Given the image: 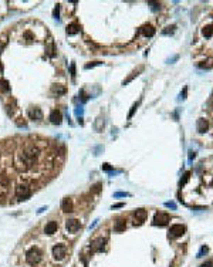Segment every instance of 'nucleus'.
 <instances>
[{
    "instance_id": "18",
    "label": "nucleus",
    "mask_w": 213,
    "mask_h": 267,
    "mask_svg": "<svg viewBox=\"0 0 213 267\" xmlns=\"http://www.w3.org/2000/svg\"><path fill=\"white\" fill-rule=\"evenodd\" d=\"M51 90H53V93H57V94H66V88L63 85H58V84L53 85Z\"/></svg>"
},
{
    "instance_id": "33",
    "label": "nucleus",
    "mask_w": 213,
    "mask_h": 267,
    "mask_svg": "<svg viewBox=\"0 0 213 267\" xmlns=\"http://www.w3.org/2000/svg\"><path fill=\"white\" fill-rule=\"evenodd\" d=\"M200 267H213V262H206V263H203Z\"/></svg>"
},
{
    "instance_id": "1",
    "label": "nucleus",
    "mask_w": 213,
    "mask_h": 267,
    "mask_svg": "<svg viewBox=\"0 0 213 267\" xmlns=\"http://www.w3.org/2000/svg\"><path fill=\"white\" fill-rule=\"evenodd\" d=\"M14 195L19 200H26L31 196V189L27 183H20L14 188Z\"/></svg>"
},
{
    "instance_id": "7",
    "label": "nucleus",
    "mask_w": 213,
    "mask_h": 267,
    "mask_svg": "<svg viewBox=\"0 0 213 267\" xmlns=\"http://www.w3.org/2000/svg\"><path fill=\"white\" fill-rule=\"evenodd\" d=\"M61 120H63L61 112H60L58 110H53L51 114H50V121L53 122V124H55V125H60V124H61Z\"/></svg>"
},
{
    "instance_id": "21",
    "label": "nucleus",
    "mask_w": 213,
    "mask_h": 267,
    "mask_svg": "<svg viewBox=\"0 0 213 267\" xmlns=\"http://www.w3.org/2000/svg\"><path fill=\"white\" fill-rule=\"evenodd\" d=\"M175 28H176V26H169V27H166L165 30H162V34H165V36L173 34L175 33Z\"/></svg>"
},
{
    "instance_id": "6",
    "label": "nucleus",
    "mask_w": 213,
    "mask_h": 267,
    "mask_svg": "<svg viewBox=\"0 0 213 267\" xmlns=\"http://www.w3.org/2000/svg\"><path fill=\"white\" fill-rule=\"evenodd\" d=\"M170 233H172V236L179 237V236H182L185 233V226L183 224H173L170 227Z\"/></svg>"
},
{
    "instance_id": "20",
    "label": "nucleus",
    "mask_w": 213,
    "mask_h": 267,
    "mask_svg": "<svg viewBox=\"0 0 213 267\" xmlns=\"http://www.w3.org/2000/svg\"><path fill=\"white\" fill-rule=\"evenodd\" d=\"M208 251H209V249H208V246H202V247H200V250L197 251V254H196V257H197V259H200V257H203V256H205V254H206Z\"/></svg>"
},
{
    "instance_id": "37",
    "label": "nucleus",
    "mask_w": 213,
    "mask_h": 267,
    "mask_svg": "<svg viewBox=\"0 0 213 267\" xmlns=\"http://www.w3.org/2000/svg\"><path fill=\"white\" fill-rule=\"evenodd\" d=\"M97 223H98V220H94V222H93V224H90V229H94L95 226H97Z\"/></svg>"
},
{
    "instance_id": "42",
    "label": "nucleus",
    "mask_w": 213,
    "mask_h": 267,
    "mask_svg": "<svg viewBox=\"0 0 213 267\" xmlns=\"http://www.w3.org/2000/svg\"><path fill=\"white\" fill-rule=\"evenodd\" d=\"M0 71H1V66H0Z\"/></svg>"
},
{
    "instance_id": "34",
    "label": "nucleus",
    "mask_w": 213,
    "mask_h": 267,
    "mask_svg": "<svg viewBox=\"0 0 213 267\" xmlns=\"http://www.w3.org/2000/svg\"><path fill=\"white\" fill-rule=\"evenodd\" d=\"M93 188H94V189H93L94 192H97V191H99V189H101V183H95V185L93 186Z\"/></svg>"
},
{
    "instance_id": "27",
    "label": "nucleus",
    "mask_w": 213,
    "mask_h": 267,
    "mask_svg": "<svg viewBox=\"0 0 213 267\" xmlns=\"http://www.w3.org/2000/svg\"><path fill=\"white\" fill-rule=\"evenodd\" d=\"M186 93H188V87H185V88H183V93H181L179 99H185V98H186Z\"/></svg>"
},
{
    "instance_id": "23",
    "label": "nucleus",
    "mask_w": 213,
    "mask_h": 267,
    "mask_svg": "<svg viewBox=\"0 0 213 267\" xmlns=\"http://www.w3.org/2000/svg\"><path fill=\"white\" fill-rule=\"evenodd\" d=\"M189 176H190V172H186V173L183 175V179H181V182H179V186H181V188L186 183V180L189 179Z\"/></svg>"
},
{
    "instance_id": "14",
    "label": "nucleus",
    "mask_w": 213,
    "mask_h": 267,
    "mask_svg": "<svg viewBox=\"0 0 213 267\" xmlns=\"http://www.w3.org/2000/svg\"><path fill=\"white\" fill-rule=\"evenodd\" d=\"M78 31H80V27H78L77 23H71V24L67 26V34H68V36H74V34H77Z\"/></svg>"
},
{
    "instance_id": "13",
    "label": "nucleus",
    "mask_w": 213,
    "mask_h": 267,
    "mask_svg": "<svg viewBox=\"0 0 213 267\" xmlns=\"http://www.w3.org/2000/svg\"><path fill=\"white\" fill-rule=\"evenodd\" d=\"M105 243H107L105 239H98L97 242L93 243V247H94V250H97V251H102L105 249Z\"/></svg>"
},
{
    "instance_id": "38",
    "label": "nucleus",
    "mask_w": 213,
    "mask_h": 267,
    "mask_svg": "<svg viewBox=\"0 0 213 267\" xmlns=\"http://www.w3.org/2000/svg\"><path fill=\"white\" fill-rule=\"evenodd\" d=\"M71 74L75 75V67H74V64H71Z\"/></svg>"
},
{
    "instance_id": "10",
    "label": "nucleus",
    "mask_w": 213,
    "mask_h": 267,
    "mask_svg": "<svg viewBox=\"0 0 213 267\" xmlns=\"http://www.w3.org/2000/svg\"><path fill=\"white\" fill-rule=\"evenodd\" d=\"M141 33L145 36V37H152V36L155 34V28H153L151 24H145L141 28Z\"/></svg>"
},
{
    "instance_id": "16",
    "label": "nucleus",
    "mask_w": 213,
    "mask_h": 267,
    "mask_svg": "<svg viewBox=\"0 0 213 267\" xmlns=\"http://www.w3.org/2000/svg\"><path fill=\"white\" fill-rule=\"evenodd\" d=\"M202 33H203V36H205V37H208V39H209V37H212V36H213V24L203 27Z\"/></svg>"
},
{
    "instance_id": "15",
    "label": "nucleus",
    "mask_w": 213,
    "mask_h": 267,
    "mask_svg": "<svg viewBox=\"0 0 213 267\" xmlns=\"http://www.w3.org/2000/svg\"><path fill=\"white\" fill-rule=\"evenodd\" d=\"M135 216L138 219V224H141L142 222L146 219V212H145L143 209H138V210L135 212Z\"/></svg>"
},
{
    "instance_id": "41",
    "label": "nucleus",
    "mask_w": 213,
    "mask_h": 267,
    "mask_svg": "<svg viewBox=\"0 0 213 267\" xmlns=\"http://www.w3.org/2000/svg\"><path fill=\"white\" fill-rule=\"evenodd\" d=\"M1 47H3V46H1V44H0V50H1Z\"/></svg>"
},
{
    "instance_id": "11",
    "label": "nucleus",
    "mask_w": 213,
    "mask_h": 267,
    "mask_svg": "<svg viewBox=\"0 0 213 267\" xmlns=\"http://www.w3.org/2000/svg\"><path fill=\"white\" fill-rule=\"evenodd\" d=\"M208 128H209L208 121H205V120H197V124H196V129H197V132L203 134V132L208 131Z\"/></svg>"
},
{
    "instance_id": "3",
    "label": "nucleus",
    "mask_w": 213,
    "mask_h": 267,
    "mask_svg": "<svg viewBox=\"0 0 213 267\" xmlns=\"http://www.w3.org/2000/svg\"><path fill=\"white\" fill-rule=\"evenodd\" d=\"M66 251H67V249L63 244H57L53 247V256L55 260H63L66 257Z\"/></svg>"
},
{
    "instance_id": "9",
    "label": "nucleus",
    "mask_w": 213,
    "mask_h": 267,
    "mask_svg": "<svg viewBox=\"0 0 213 267\" xmlns=\"http://www.w3.org/2000/svg\"><path fill=\"white\" fill-rule=\"evenodd\" d=\"M28 117L31 120H41L43 118V112L40 108H34V110H28Z\"/></svg>"
},
{
    "instance_id": "35",
    "label": "nucleus",
    "mask_w": 213,
    "mask_h": 267,
    "mask_svg": "<svg viewBox=\"0 0 213 267\" xmlns=\"http://www.w3.org/2000/svg\"><path fill=\"white\" fill-rule=\"evenodd\" d=\"M195 156H196V153H195V152H189V161H193V159H195Z\"/></svg>"
},
{
    "instance_id": "30",
    "label": "nucleus",
    "mask_w": 213,
    "mask_h": 267,
    "mask_svg": "<svg viewBox=\"0 0 213 267\" xmlns=\"http://www.w3.org/2000/svg\"><path fill=\"white\" fill-rule=\"evenodd\" d=\"M58 13H60V6L57 4L55 9H54V11H53V16H54V17H58Z\"/></svg>"
},
{
    "instance_id": "8",
    "label": "nucleus",
    "mask_w": 213,
    "mask_h": 267,
    "mask_svg": "<svg viewBox=\"0 0 213 267\" xmlns=\"http://www.w3.org/2000/svg\"><path fill=\"white\" fill-rule=\"evenodd\" d=\"M61 209H63V212H66V213L72 212V200H71L70 197H66V199L63 200V203H61Z\"/></svg>"
},
{
    "instance_id": "12",
    "label": "nucleus",
    "mask_w": 213,
    "mask_h": 267,
    "mask_svg": "<svg viewBox=\"0 0 213 267\" xmlns=\"http://www.w3.org/2000/svg\"><path fill=\"white\" fill-rule=\"evenodd\" d=\"M57 229H58V223L57 222H48L47 224H46V233L47 235H53V233H55L57 232Z\"/></svg>"
},
{
    "instance_id": "32",
    "label": "nucleus",
    "mask_w": 213,
    "mask_h": 267,
    "mask_svg": "<svg viewBox=\"0 0 213 267\" xmlns=\"http://www.w3.org/2000/svg\"><path fill=\"white\" fill-rule=\"evenodd\" d=\"M176 60H179V55H173L172 58H169V60H166V63H173V61H176Z\"/></svg>"
},
{
    "instance_id": "24",
    "label": "nucleus",
    "mask_w": 213,
    "mask_h": 267,
    "mask_svg": "<svg viewBox=\"0 0 213 267\" xmlns=\"http://www.w3.org/2000/svg\"><path fill=\"white\" fill-rule=\"evenodd\" d=\"M165 206L168 208V209H172V210H175V209H176V203H175V202H166Z\"/></svg>"
},
{
    "instance_id": "36",
    "label": "nucleus",
    "mask_w": 213,
    "mask_h": 267,
    "mask_svg": "<svg viewBox=\"0 0 213 267\" xmlns=\"http://www.w3.org/2000/svg\"><path fill=\"white\" fill-rule=\"evenodd\" d=\"M122 206H124V203H117V205L112 206V209H118V208H122Z\"/></svg>"
},
{
    "instance_id": "19",
    "label": "nucleus",
    "mask_w": 213,
    "mask_h": 267,
    "mask_svg": "<svg viewBox=\"0 0 213 267\" xmlns=\"http://www.w3.org/2000/svg\"><path fill=\"white\" fill-rule=\"evenodd\" d=\"M10 90V87H9V81H6V80H1L0 81V91H3V93H7Z\"/></svg>"
},
{
    "instance_id": "4",
    "label": "nucleus",
    "mask_w": 213,
    "mask_h": 267,
    "mask_svg": "<svg viewBox=\"0 0 213 267\" xmlns=\"http://www.w3.org/2000/svg\"><path fill=\"white\" fill-rule=\"evenodd\" d=\"M169 220H170V216L168 213H156L153 218V224L155 226H165V224H168Z\"/></svg>"
},
{
    "instance_id": "17",
    "label": "nucleus",
    "mask_w": 213,
    "mask_h": 267,
    "mask_svg": "<svg viewBox=\"0 0 213 267\" xmlns=\"http://www.w3.org/2000/svg\"><path fill=\"white\" fill-rule=\"evenodd\" d=\"M114 230L115 232H124L125 230V222L124 220H118L115 223V226H114Z\"/></svg>"
},
{
    "instance_id": "5",
    "label": "nucleus",
    "mask_w": 213,
    "mask_h": 267,
    "mask_svg": "<svg viewBox=\"0 0 213 267\" xmlns=\"http://www.w3.org/2000/svg\"><path fill=\"white\" fill-rule=\"evenodd\" d=\"M66 227H67V230H68L70 233H75V232L80 229V222L75 220V219H70V220H67Z\"/></svg>"
},
{
    "instance_id": "25",
    "label": "nucleus",
    "mask_w": 213,
    "mask_h": 267,
    "mask_svg": "<svg viewBox=\"0 0 213 267\" xmlns=\"http://www.w3.org/2000/svg\"><path fill=\"white\" fill-rule=\"evenodd\" d=\"M125 196H129V193H126V192H117V193H114V197H125Z\"/></svg>"
},
{
    "instance_id": "39",
    "label": "nucleus",
    "mask_w": 213,
    "mask_h": 267,
    "mask_svg": "<svg viewBox=\"0 0 213 267\" xmlns=\"http://www.w3.org/2000/svg\"><path fill=\"white\" fill-rule=\"evenodd\" d=\"M26 37H27L28 40H31V39H33V36H31V33H28V31L26 33Z\"/></svg>"
},
{
    "instance_id": "40",
    "label": "nucleus",
    "mask_w": 213,
    "mask_h": 267,
    "mask_svg": "<svg viewBox=\"0 0 213 267\" xmlns=\"http://www.w3.org/2000/svg\"><path fill=\"white\" fill-rule=\"evenodd\" d=\"M44 210H47V208H40V209L37 210V213H43Z\"/></svg>"
},
{
    "instance_id": "26",
    "label": "nucleus",
    "mask_w": 213,
    "mask_h": 267,
    "mask_svg": "<svg viewBox=\"0 0 213 267\" xmlns=\"http://www.w3.org/2000/svg\"><path fill=\"white\" fill-rule=\"evenodd\" d=\"M53 51H54V47H53V44L50 43V46H48V49H47V54L50 55V57H53V55H54V53H53Z\"/></svg>"
},
{
    "instance_id": "22",
    "label": "nucleus",
    "mask_w": 213,
    "mask_h": 267,
    "mask_svg": "<svg viewBox=\"0 0 213 267\" xmlns=\"http://www.w3.org/2000/svg\"><path fill=\"white\" fill-rule=\"evenodd\" d=\"M139 102H141V101H138L137 104H134V105H132V108H131V111H129V114H128V120H131V118L134 117V114H135V111H137V108H138Z\"/></svg>"
},
{
    "instance_id": "2",
    "label": "nucleus",
    "mask_w": 213,
    "mask_h": 267,
    "mask_svg": "<svg viewBox=\"0 0 213 267\" xmlns=\"http://www.w3.org/2000/svg\"><path fill=\"white\" fill-rule=\"evenodd\" d=\"M41 259V253L37 247H31L27 253H26V260L28 264H37Z\"/></svg>"
},
{
    "instance_id": "29",
    "label": "nucleus",
    "mask_w": 213,
    "mask_h": 267,
    "mask_svg": "<svg viewBox=\"0 0 213 267\" xmlns=\"http://www.w3.org/2000/svg\"><path fill=\"white\" fill-rule=\"evenodd\" d=\"M149 4H152V10L156 11L159 9V3H153V1H149Z\"/></svg>"
},
{
    "instance_id": "28",
    "label": "nucleus",
    "mask_w": 213,
    "mask_h": 267,
    "mask_svg": "<svg viewBox=\"0 0 213 267\" xmlns=\"http://www.w3.org/2000/svg\"><path fill=\"white\" fill-rule=\"evenodd\" d=\"M101 63L99 61H94V63H91V64H87L85 66V70H88V68H91V67H94V66H99Z\"/></svg>"
},
{
    "instance_id": "31",
    "label": "nucleus",
    "mask_w": 213,
    "mask_h": 267,
    "mask_svg": "<svg viewBox=\"0 0 213 267\" xmlns=\"http://www.w3.org/2000/svg\"><path fill=\"white\" fill-rule=\"evenodd\" d=\"M102 169L107 170V172H111V170H112V168H111L108 164H104V165H102Z\"/></svg>"
}]
</instances>
